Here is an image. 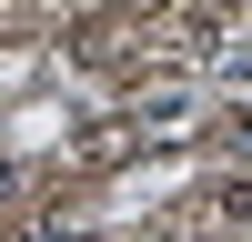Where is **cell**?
<instances>
[{"mask_svg": "<svg viewBox=\"0 0 252 242\" xmlns=\"http://www.w3.org/2000/svg\"><path fill=\"white\" fill-rule=\"evenodd\" d=\"M10 192H20V172H0V202H10Z\"/></svg>", "mask_w": 252, "mask_h": 242, "instance_id": "3", "label": "cell"}, {"mask_svg": "<svg viewBox=\"0 0 252 242\" xmlns=\"http://www.w3.org/2000/svg\"><path fill=\"white\" fill-rule=\"evenodd\" d=\"M141 131H192V91H152L141 101Z\"/></svg>", "mask_w": 252, "mask_h": 242, "instance_id": "1", "label": "cell"}, {"mask_svg": "<svg viewBox=\"0 0 252 242\" xmlns=\"http://www.w3.org/2000/svg\"><path fill=\"white\" fill-rule=\"evenodd\" d=\"M212 222H252V182H222V192H212Z\"/></svg>", "mask_w": 252, "mask_h": 242, "instance_id": "2", "label": "cell"}]
</instances>
